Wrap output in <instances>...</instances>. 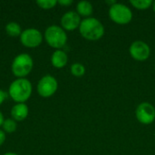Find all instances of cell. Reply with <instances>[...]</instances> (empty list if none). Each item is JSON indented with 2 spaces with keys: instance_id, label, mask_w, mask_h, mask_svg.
I'll return each mask as SVG.
<instances>
[{
  "instance_id": "cell-1",
  "label": "cell",
  "mask_w": 155,
  "mask_h": 155,
  "mask_svg": "<svg viewBox=\"0 0 155 155\" xmlns=\"http://www.w3.org/2000/svg\"><path fill=\"white\" fill-rule=\"evenodd\" d=\"M79 31L84 38L91 41L98 40L104 35V27L103 24L94 17H88L81 21Z\"/></svg>"
},
{
  "instance_id": "cell-2",
  "label": "cell",
  "mask_w": 155,
  "mask_h": 155,
  "mask_svg": "<svg viewBox=\"0 0 155 155\" xmlns=\"http://www.w3.org/2000/svg\"><path fill=\"white\" fill-rule=\"evenodd\" d=\"M8 93L15 102L22 104L30 97L32 94V84L25 78H18L10 84Z\"/></svg>"
},
{
  "instance_id": "cell-3",
  "label": "cell",
  "mask_w": 155,
  "mask_h": 155,
  "mask_svg": "<svg viewBox=\"0 0 155 155\" xmlns=\"http://www.w3.org/2000/svg\"><path fill=\"white\" fill-rule=\"evenodd\" d=\"M45 38L47 44L54 48H62L65 45L67 35L64 30L58 25H51L45 32Z\"/></svg>"
},
{
  "instance_id": "cell-4",
  "label": "cell",
  "mask_w": 155,
  "mask_h": 155,
  "mask_svg": "<svg viewBox=\"0 0 155 155\" xmlns=\"http://www.w3.org/2000/svg\"><path fill=\"white\" fill-rule=\"evenodd\" d=\"M33 68V59L28 54H18L12 63V72L14 75L23 78L26 76Z\"/></svg>"
},
{
  "instance_id": "cell-5",
  "label": "cell",
  "mask_w": 155,
  "mask_h": 155,
  "mask_svg": "<svg viewBox=\"0 0 155 155\" xmlns=\"http://www.w3.org/2000/svg\"><path fill=\"white\" fill-rule=\"evenodd\" d=\"M109 16L116 24L126 25L131 22L133 18V13L131 9L125 5L116 3L110 6Z\"/></svg>"
},
{
  "instance_id": "cell-6",
  "label": "cell",
  "mask_w": 155,
  "mask_h": 155,
  "mask_svg": "<svg viewBox=\"0 0 155 155\" xmlns=\"http://www.w3.org/2000/svg\"><path fill=\"white\" fill-rule=\"evenodd\" d=\"M58 84L52 75H45L40 79L37 84V92L43 97L52 96L57 90Z\"/></svg>"
},
{
  "instance_id": "cell-7",
  "label": "cell",
  "mask_w": 155,
  "mask_h": 155,
  "mask_svg": "<svg viewBox=\"0 0 155 155\" xmlns=\"http://www.w3.org/2000/svg\"><path fill=\"white\" fill-rule=\"evenodd\" d=\"M42 40L41 32L35 28L25 29L20 35V41L26 47H36L42 43Z\"/></svg>"
},
{
  "instance_id": "cell-8",
  "label": "cell",
  "mask_w": 155,
  "mask_h": 155,
  "mask_svg": "<svg viewBox=\"0 0 155 155\" xmlns=\"http://www.w3.org/2000/svg\"><path fill=\"white\" fill-rule=\"evenodd\" d=\"M137 120L143 124H150L155 120V108L149 103H142L136 108Z\"/></svg>"
},
{
  "instance_id": "cell-9",
  "label": "cell",
  "mask_w": 155,
  "mask_h": 155,
  "mask_svg": "<svg viewBox=\"0 0 155 155\" xmlns=\"http://www.w3.org/2000/svg\"><path fill=\"white\" fill-rule=\"evenodd\" d=\"M130 54L136 61H145L149 58L151 50L149 45L143 41H135L130 46Z\"/></svg>"
},
{
  "instance_id": "cell-10",
  "label": "cell",
  "mask_w": 155,
  "mask_h": 155,
  "mask_svg": "<svg viewBox=\"0 0 155 155\" xmlns=\"http://www.w3.org/2000/svg\"><path fill=\"white\" fill-rule=\"evenodd\" d=\"M61 24L64 29L68 31H73L80 26L81 18L80 15L74 11L66 12L61 18Z\"/></svg>"
},
{
  "instance_id": "cell-11",
  "label": "cell",
  "mask_w": 155,
  "mask_h": 155,
  "mask_svg": "<svg viewBox=\"0 0 155 155\" xmlns=\"http://www.w3.org/2000/svg\"><path fill=\"white\" fill-rule=\"evenodd\" d=\"M28 114V106L22 103V104H16L13 106L11 110V116L15 121H23L26 118Z\"/></svg>"
},
{
  "instance_id": "cell-12",
  "label": "cell",
  "mask_w": 155,
  "mask_h": 155,
  "mask_svg": "<svg viewBox=\"0 0 155 155\" xmlns=\"http://www.w3.org/2000/svg\"><path fill=\"white\" fill-rule=\"evenodd\" d=\"M67 61H68L67 54L64 51H62V50L54 51V54H52V57H51L52 64L54 67H56V68L64 67L67 64Z\"/></svg>"
},
{
  "instance_id": "cell-13",
  "label": "cell",
  "mask_w": 155,
  "mask_h": 155,
  "mask_svg": "<svg viewBox=\"0 0 155 155\" xmlns=\"http://www.w3.org/2000/svg\"><path fill=\"white\" fill-rule=\"evenodd\" d=\"M77 14L83 16H89L93 14V5L88 1H81L76 6Z\"/></svg>"
},
{
  "instance_id": "cell-14",
  "label": "cell",
  "mask_w": 155,
  "mask_h": 155,
  "mask_svg": "<svg viewBox=\"0 0 155 155\" xmlns=\"http://www.w3.org/2000/svg\"><path fill=\"white\" fill-rule=\"evenodd\" d=\"M5 32L10 36H18L21 35V26L15 22H10L5 25Z\"/></svg>"
},
{
  "instance_id": "cell-15",
  "label": "cell",
  "mask_w": 155,
  "mask_h": 155,
  "mask_svg": "<svg viewBox=\"0 0 155 155\" xmlns=\"http://www.w3.org/2000/svg\"><path fill=\"white\" fill-rule=\"evenodd\" d=\"M130 3L131 5H133L135 8L139 10L147 9L153 4L152 0H131Z\"/></svg>"
},
{
  "instance_id": "cell-16",
  "label": "cell",
  "mask_w": 155,
  "mask_h": 155,
  "mask_svg": "<svg viewBox=\"0 0 155 155\" xmlns=\"http://www.w3.org/2000/svg\"><path fill=\"white\" fill-rule=\"evenodd\" d=\"M71 73L73 75H74L76 77H80V76H83L84 74L85 68L82 64L75 63V64H72V66H71Z\"/></svg>"
},
{
  "instance_id": "cell-17",
  "label": "cell",
  "mask_w": 155,
  "mask_h": 155,
  "mask_svg": "<svg viewBox=\"0 0 155 155\" xmlns=\"http://www.w3.org/2000/svg\"><path fill=\"white\" fill-rule=\"evenodd\" d=\"M3 129L6 133H13L16 130V123L13 119H6L3 123Z\"/></svg>"
},
{
  "instance_id": "cell-18",
  "label": "cell",
  "mask_w": 155,
  "mask_h": 155,
  "mask_svg": "<svg viewBox=\"0 0 155 155\" xmlns=\"http://www.w3.org/2000/svg\"><path fill=\"white\" fill-rule=\"evenodd\" d=\"M36 4L44 9H50V8H53L57 4V1L56 0H37Z\"/></svg>"
},
{
  "instance_id": "cell-19",
  "label": "cell",
  "mask_w": 155,
  "mask_h": 155,
  "mask_svg": "<svg viewBox=\"0 0 155 155\" xmlns=\"http://www.w3.org/2000/svg\"><path fill=\"white\" fill-rule=\"evenodd\" d=\"M57 3L62 5H70L73 4V0H58Z\"/></svg>"
},
{
  "instance_id": "cell-20",
  "label": "cell",
  "mask_w": 155,
  "mask_h": 155,
  "mask_svg": "<svg viewBox=\"0 0 155 155\" xmlns=\"http://www.w3.org/2000/svg\"><path fill=\"white\" fill-rule=\"evenodd\" d=\"M5 140V134L4 131L0 130V146L4 143Z\"/></svg>"
},
{
  "instance_id": "cell-21",
  "label": "cell",
  "mask_w": 155,
  "mask_h": 155,
  "mask_svg": "<svg viewBox=\"0 0 155 155\" xmlns=\"http://www.w3.org/2000/svg\"><path fill=\"white\" fill-rule=\"evenodd\" d=\"M5 98H6V93L4 92L3 90H0V104H2V103L5 101Z\"/></svg>"
},
{
  "instance_id": "cell-22",
  "label": "cell",
  "mask_w": 155,
  "mask_h": 155,
  "mask_svg": "<svg viewBox=\"0 0 155 155\" xmlns=\"http://www.w3.org/2000/svg\"><path fill=\"white\" fill-rule=\"evenodd\" d=\"M4 116H3V114H2V113L0 112V126L1 125H3V123H4Z\"/></svg>"
},
{
  "instance_id": "cell-23",
  "label": "cell",
  "mask_w": 155,
  "mask_h": 155,
  "mask_svg": "<svg viewBox=\"0 0 155 155\" xmlns=\"http://www.w3.org/2000/svg\"><path fill=\"white\" fill-rule=\"evenodd\" d=\"M4 155H18V154H16V153H5Z\"/></svg>"
},
{
  "instance_id": "cell-24",
  "label": "cell",
  "mask_w": 155,
  "mask_h": 155,
  "mask_svg": "<svg viewBox=\"0 0 155 155\" xmlns=\"http://www.w3.org/2000/svg\"><path fill=\"white\" fill-rule=\"evenodd\" d=\"M153 11L155 12V2H153Z\"/></svg>"
}]
</instances>
